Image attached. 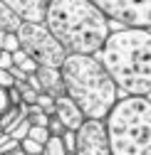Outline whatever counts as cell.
<instances>
[{"mask_svg": "<svg viewBox=\"0 0 151 155\" xmlns=\"http://www.w3.org/2000/svg\"><path fill=\"white\" fill-rule=\"evenodd\" d=\"M52 116L65 126V130H77L84 123V113L79 111V106L74 104L67 94L60 96V99H54V113Z\"/></svg>", "mask_w": 151, "mask_h": 155, "instance_id": "9c48e42d", "label": "cell"}, {"mask_svg": "<svg viewBox=\"0 0 151 155\" xmlns=\"http://www.w3.org/2000/svg\"><path fill=\"white\" fill-rule=\"evenodd\" d=\"M3 3L17 15L20 22L45 25V15H47V3L50 0H3Z\"/></svg>", "mask_w": 151, "mask_h": 155, "instance_id": "ba28073f", "label": "cell"}, {"mask_svg": "<svg viewBox=\"0 0 151 155\" xmlns=\"http://www.w3.org/2000/svg\"><path fill=\"white\" fill-rule=\"evenodd\" d=\"M45 155H67L60 135H50V140L45 143Z\"/></svg>", "mask_w": 151, "mask_h": 155, "instance_id": "9a60e30c", "label": "cell"}, {"mask_svg": "<svg viewBox=\"0 0 151 155\" xmlns=\"http://www.w3.org/2000/svg\"><path fill=\"white\" fill-rule=\"evenodd\" d=\"M42 155H45V153H42Z\"/></svg>", "mask_w": 151, "mask_h": 155, "instance_id": "f546056e", "label": "cell"}, {"mask_svg": "<svg viewBox=\"0 0 151 155\" xmlns=\"http://www.w3.org/2000/svg\"><path fill=\"white\" fill-rule=\"evenodd\" d=\"M60 138H62V145H65L67 155H74V148H77V130H65Z\"/></svg>", "mask_w": 151, "mask_h": 155, "instance_id": "d6986e66", "label": "cell"}, {"mask_svg": "<svg viewBox=\"0 0 151 155\" xmlns=\"http://www.w3.org/2000/svg\"><path fill=\"white\" fill-rule=\"evenodd\" d=\"M0 86L3 89H12L15 86V76L10 74V69H0Z\"/></svg>", "mask_w": 151, "mask_h": 155, "instance_id": "44dd1931", "label": "cell"}, {"mask_svg": "<svg viewBox=\"0 0 151 155\" xmlns=\"http://www.w3.org/2000/svg\"><path fill=\"white\" fill-rule=\"evenodd\" d=\"M5 37H8V32L0 30V49H5Z\"/></svg>", "mask_w": 151, "mask_h": 155, "instance_id": "d4e9b609", "label": "cell"}, {"mask_svg": "<svg viewBox=\"0 0 151 155\" xmlns=\"http://www.w3.org/2000/svg\"><path fill=\"white\" fill-rule=\"evenodd\" d=\"M8 155H25V153H23L20 148H17V150H12V153H8Z\"/></svg>", "mask_w": 151, "mask_h": 155, "instance_id": "484cf974", "label": "cell"}, {"mask_svg": "<svg viewBox=\"0 0 151 155\" xmlns=\"http://www.w3.org/2000/svg\"><path fill=\"white\" fill-rule=\"evenodd\" d=\"M149 99H151V96H149Z\"/></svg>", "mask_w": 151, "mask_h": 155, "instance_id": "f1b7e54d", "label": "cell"}, {"mask_svg": "<svg viewBox=\"0 0 151 155\" xmlns=\"http://www.w3.org/2000/svg\"><path fill=\"white\" fill-rule=\"evenodd\" d=\"M47 130H50V135H62L65 133V126L54 118V116H50V121H47Z\"/></svg>", "mask_w": 151, "mask_h": 155, "instance_id": "7402d4cb", "label": "cell"}, {"mask_svg": "<svg viewBox=\"0 0 151 155\" xmlns=\"http://www.w3.org/2000/svg\"><path fill=\"white\" fill-rule=\"evenodd\" d=\"M37 106H40L47 116L54 113V99H52V96H47V94H40V96H37Z\"/></svg>", "mask_w": 151, "mask_h": 155, "instance_id": "ffe728a7", "label": "cell"}, {"mask_svg": "<svg viewBox=\"0 0 151 155\" xmlns=\"http://www.w3.org/2000/svg\"><path fill=\"white\" fill-rule=\"evenodd\" d=\"M12 104H10V96H8V89H3L0 86V116H3L8 108H10Z\"/></svg>", "mask_w": 151, "mask_h": 155, "instance_id": "603a6c76", "label": "cell"}, {"mask_svg": "<svg viewBox=\"0 0 151 155\" xmlns=\"http://www.w3.org/2000/svg\"><path fill=\"white\" fill-rule=\"evenodd\" d=\"M94 57L124 96H151V30L121 27L109 32Z\"/></svg>", "mask_w": 151, "mask_h": 155, "instance_id": "6da1fadb", "label": "cell"}, {"mask_svg": "<svg viewBox=\"0 0 151 155\" xmlns=\"http://www.w3.org/2000/svg\"><path fill=\"white\" fill-rule=\"evenodd\" d=\"M30 128H32V123H30L27 118H23V121L17 123L8 135H10V138H15V140H25V138H27V133H30Z\"/></svg>", "mask_w": 151, "mask_h": 155, "instance_id": "e0dca14e", "label": "cell"}, {"mask_svg": "<svg viewBox=\"0 0 151 155\" xmlns=\"http://www.w3.org/2000/svg\"><path fill=\"white\" fill-rule=\"evenodd\" d=\"M23 22L17 20V15L0 0V30H5V32H17V27H20Z\"/></svg>", "mask_w": 151, "mask_h": 155, "instance_id": "7c38bea8", "label": "cell"}, {"mask_svg": "<svg viewBox=\"0 0 151 155\" xmlns=\"http://www.w3.org/2000/svg\"><path fill=\"white\" fill-rule=\"evenodd\" d=\"M65 94L79 106L84 118L104 121L119 101V89L104 71L102 62L89 54H67L60 67Z\"/></svg>", "mask_w": 151, "mask_h": 155, "instance_id": "3957f363", "label": "cell"}, {"mask_svg": "<svg viewBox=\"0 0 151 155\" xmlns=\"http://www.w3.org/2000/svg\"><path fill=\"white\" fill-rule=\"evenodd\" d=\"M0 69H12V54L0 52Z\"/></svg>", "mask_w": 151, "mask_h": 155, "instance_id": "cb8c5ba5", "label": "cell"}, {"mask_svg": "<svg viewBox=\"0 0 151 155\" xmlns=\"http://www.w3.org/2000/svg\"><path fill=\"white\" fill-rule=\"evenodd\" d=\"M25 118V113H23V108L20 106H10L3 116H0V130H3V133H10L17 123H20Z\"/></svg>", "mask_w": 151, "mask_h": 155, "instance_id": "8fae6325", "label": "cell"}, {"mask_svg": "<svg viewBox=\"0 0 151 155\" xmlns=\"http://www.w3.org/2000/svg\"><path fill=\"white\" fill-rule=\"evenodd\" d=\"M107 20H114L124 27L151 30V0H89Z\"/></svg>", "mask_w": 151, "mask_h": 155, "instance_id": "8992f818", "label": "cell"}, {"mask_svg": "<svg viewBox=\"0 0 151 155\" xmlns=\"http://www.w3.org/2000/svg\"><path fill=\"white\" fill-rule=\"evenodd\" d=\"M74 155H111L104 121L84 118V123L77 128V148H74Z\"/></svg>", "mask_w": 151, "mask_h": 155, "instance_id": "52a82bcc", "label": "cell"}, {"mask_svg": "<svg viewBox=\"0 0 151 155\" xmlns=\"http://www.w3.org/2000/svg\"><path fill=\"white\" fill-rule=\"evenodd\" d=\"M27 121L32 123V126H47V121H50V116L37 106V104H32V106H27Z\"/></svg>", "mask_w": 151, "mask_h": 155, "instance_id": "5bb4252c", "label": "cell"}, {"mask_svg": "<svg viewBox=\"0 0 151 155\" xmlns=\"http://www.w3.org/2000/svg\"><path fill=\"white\" fill-rule=\"evenodd\" d=\"M20 150H23L25 155H42V153H45V145L35 143L32 138H25V140H20Z\"/></svg>", "mask_w": 151, "mask_h": 155, "instance_id": "ac0fdd59", "label": "cell"}, {"mask_svg": "<svg viewBox=\"0 0 151 155\" xmlns=\"http://www.w3.org/2000/svg\"><path fill=\"white\" fill-rule=\"evenodd\" d=\"M111 155H151V99L124 96L104 118Z\"/></svg>", "mask_w": 151, "mask_h": 155, "instance_id": "277c9868", "label": "cell"}, {"mask_svg": "<svg viewBox=\"0 0 151 155\" xmlns=\"http://www.w3.org/2000/svg\"><path fill=\"white\" fill-rule=\"evenodd\" d=\"M17 42L20 49L30 57L37 67H54L60 69L65 62V47L50 35V30L45 25H35V22H23L17 27Z\"/></svg>", "mask_w": 151, "mask_h": 155, "instance_id": "5b68a950", "label": "cell"}, {"mask_svg": "<svg viewBox=\"0 0 151 155\" xmlns=\"http://www.w3.org/2000/svg\"><path fill=\"white\" fill-rule=\"evenodd\" d=\"M27 138H32L35 143L45 145V143L50 140V130H47V126H32V128H30V133H27Z\"/></svg>", "mask_w": 151, "mask_h": 155, "instance_id": "2e32d148", "label": "cell"}, {"mask_svg": "<svg viewBox=\"0 0 151 155\" xmlns=\"http://www.w3.org/2000/svg\"><path fill=\"white\" fill-rule=\"evenodd\" d=\"M0 52H3V49H0Z\"/></svg>", "mask_w": 151, "mask_h": 155, "instance_id": "83f0119b", "label": "cell"}, {"mask_svg": "<svg viewBox=\"0 0 151 155\" xmlns=\"http://www.w3.org/2000/svg\"><path fill=\"white\" fill-rule=\"evenodd\" d=\"M35 74H37V79H40V84H42V94L52 96V99L65 96V81H62L60 69H54V67H37Z\"/></svg>", "mask_w": 151, "mask_h": 155, "instance_id": "30bf717a", "label": "cell"}, {"mask_svg": "<svg viewBox=\"0 0 151 155\" xmlns=\"http://www.w3.org/2000/svg\"><path fill=\"white\" fill-rule=\"evenodd\" d=\"M45 27L67 54L94 57L109 37V20L89 0H50Z\"/></svg>", "mask_w": 151, "mask_h": 155, "instance_id": "7a4b0ae2", "label": "cell"}, {"mask_svg": "<svg viewBox=\"0 0 151 155\" xmlns=\"http://www.w3.org/2000/svg\"><path fill=\"white\" fill-rule=\"evenodd\" d=\"M12 67H17L23 74H35L37 71V64L30 59V57L23 52V49H17V52H12Z\"/></svg>", "mask_w": 151, "mask_h": 155, "instance_id": "4fadbf2b", "label": "cell"}, {"mask_svg": "<svg viewBox=\"0 0 151 155\" xmlns=\"http://www.w3.org/2000/svg\"><path fill=\"white\" fill-rule=\"evenodd\" d=\"M3 135H5V133H3V130H0V138H3Z\"/></svg>", "mask_w": 151, "mask_h": 155, "instance_id": "4316f807", "label": "cell"}]
</instances>
